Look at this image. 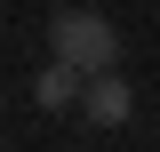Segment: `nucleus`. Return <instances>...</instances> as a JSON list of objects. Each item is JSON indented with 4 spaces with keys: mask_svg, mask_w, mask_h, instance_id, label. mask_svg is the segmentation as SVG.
<instances>
[{
    "mask_svg": "<svg viewBox=\"0 0 160 152\" xmlns=\"http://www.w3.org/2000/svg\"><path fill=\"white\" fill-rule=\"evenodd\" d=\"M48 56L80 64V72H112L120 64V32L96 8H56V16H48Z\"/></svg>",
    "mask_w": 160,
    "mask_h": 152,
    "instance_id": "obj_1",
    "label": "nucleus"
},
{
    "mask_svg": "<svg viewBox=\"0 0 160 152\" xmlns=\"http://www.w3.org/2000/svg\"><path fill=\"white\" fill-rule=\"evenodd\" d=\"M80 88H88V72H80V64H64V56H48V64H40V104H48V112L80 104Z\"/></svg>",
    "mask_w": 160,
    "mask_h": 152,
    "instance_id": "obj_3",
    "label": "nucleus"
},
{
    "mask_svg": "<svg viewBox=\"0 0 160 152\" xmlns=\"http://www.w3.org/2000/svg\"><path fill=\"white\" fill-rule=\"evenodd\" d=\"M128 104H136V96H128V80H120V72H88L80 112L96 120V128H120V120H128Z\"/></svg>",
    "mask_w": 160,
    "mask_h": 152,
    "instance_id": "obj_2",
    "label": "nucleus"
}]
</instances>
